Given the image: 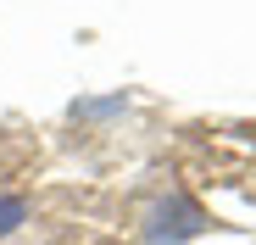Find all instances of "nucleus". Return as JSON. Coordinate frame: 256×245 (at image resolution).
I'll list each match as a JSON object with an SVG mask.
<instances>
[{
	"label": "nucleus",
	"instance_id": "nucleus-1",
	"mask_svg": "<svg viewBox=\"0 0 256 245\" xmlns=\"http://www.w3.org/2000/svg\"><path fill=\"white\" fill-rule=\"evenodd\" d=\"M22 218H28V200L22 195H0V234H12Z\"/></svg>",
	"mask_w": 256,
	"mask_h": 245
}]
</instances>
